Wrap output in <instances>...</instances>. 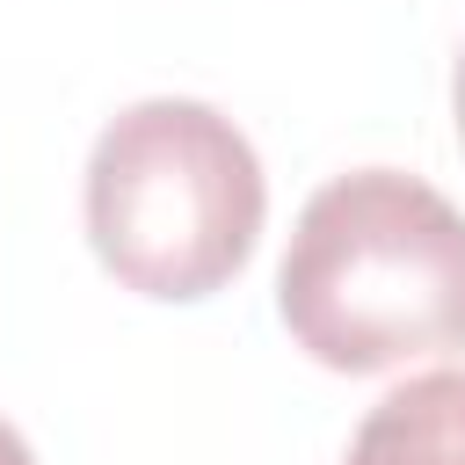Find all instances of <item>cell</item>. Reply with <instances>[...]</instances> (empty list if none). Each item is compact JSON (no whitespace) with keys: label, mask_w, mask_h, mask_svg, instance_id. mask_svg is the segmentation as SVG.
Wrapping results in <instances>:
<instances>
[{"label":"cell","mask_w":465,"mask_h":465,"mask_svg":"<svg viewBox=\"0 0 465 465\" xmlns=\"http://www.w3.org/2000/svg\"><path fill=\"white\" fill-rule=\"evenodd\" d=\"M0 465H36V458H29V443H22V429H15V421H0Z\"/></svg>","instance_id":"cell-4"},{"label":"cell","mask_w":465,"mask_h":465,"mask_svg":"<svg viewBox=\"0 0 465 465\" xmlns=\"http://www.w3.org/2000/svg\"><path fill=\"white\" fill-rule=\"evenodd\" d=\"M341 465H465V371L392 385L349 436Z\"/></svg>","instance_id":"cell-3"},{"label":"cell","mask_w":465,"mask_h":465,"mask_svg":"<svg viewBox=\"0 0 465 465\" xmlns=\"http://www.w3.org/2000/svg\"><path fill=\"white\" fill-rule=\"evenodd\" d=\"M262 160L211 102H131L87 153V240L145 298H211L232 283L262 240Z\"/></svg>","instance_id":"cell-2"},{"label":"cell","mask_w":465,"mask_h":465,"mask_svg":"<svg viewBox=\"0 0 465 465\" xmlns=\"http://www.w3.org/2000/svg\"><path fill=\"white\" fill-rule=\"evenodd\" d=\"M450 109H458V138H465V58H458V80H450Z\"/></svg>","instance_id":"cell-5"},{"label":"cell","mask_w":465,"mask_h":465,"mask_svg":"<svg viewBox=\"0 0 465 465\" xmlns=\"http://www.w3.org/2000/svg\"><path fill=\"white\" fill-rule=\"evenodd\" d=\"M276 312L349 378L465 349V211L400 167L334 174L291 225Z\"/></svg>","instance_id":"cell-1"}]
</instances>
